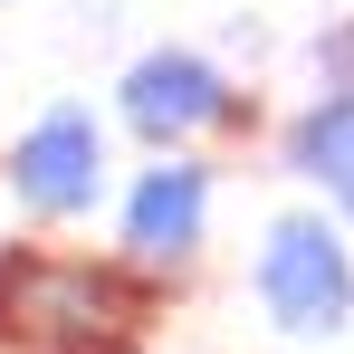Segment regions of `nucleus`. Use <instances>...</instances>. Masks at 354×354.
Returning a JSON list of instances; mask_svg holds the SVG:
<instances>
[{
  "label": "nucleus",
  "mask_w": 354,
  "mask_h": 354,
  "mask_svg": "<svg viewBox=\"0 0 354 354\" xmlns=\"http://www.w3.org/2000/svg\"><path fill=\"white\" fill-rule=\"evenodd\" d=\"M259 306H268L278 335H335V326L354 316V259H345V239L326 230V221H306V211L268 221V239H259Z\"/></svg>",
  "instance_id": "1"
},
{
  "label": "nucleus",
  "mask_w": 354,
  "mask_h": 354,
  "mask_svg": "<svg viewBox=\"0 0 354 354\" xmlns=\"http://www.w3.org/2000/svg\"><path fill=\"white\" fill-rule=\"evenodd\" d=\"M10 192H19V211H39V221L96 211V192H106V134H96V115H86V106L39 115L10 144Z\"/></svg>",
  "instance_id": "2"
},
{
  "label": "nucleus",
  "mask_w": 354,
  "mask_h": 354,
  "mask_svg": "<svg viewBox=\"0 0 354 354\" xmlns=\"http://www.w3.org/2000/svg\"><path fill=\"white\" fill-rule=\"evenodd\" d=\"M230 115V86H221V67L192 58V48H153V58L124 67V124L134 134H153V144H182V134H201V124Z\"/></svg>",
  "instance_id": "3"
},
{
  "label": "nucleus",
  "mask_w": 354,
  "mask_h": 354,
  "mask_svg": "<svg viewBox=\"0 0 354 354\" xmlns=\"http://www.w3.org/2000/svg\"><path fill=\"white\" fill-rule=\"evenodd\" d=\"M201 221H211V173L201 163H153L124 201V249L134 259H192L201 249Z\"/></svg>",
  "instance_id": "4"
},
{
  "label": "nucleus",
  "mask_w": 354,
  "mask_h": 354,
  "mask_svg": "<svg viewBox=\"0 0 354 354\" xmlns=\"http://www.w3.org/2000/svg\"><path fill=\"white\" fill-rule=\"evenodd\" d=\"M288 163L326 192H354V96H316L288 134Z\"/></svg>",
  "instance_id": "5"
},
{
  "label": "nucleus",
  "mask_w": 354,
  "mask_h": 354,
  "mask_svg": "<svg viewBox=\"0 0 354 354\" xmlns=\"http://www.w3.org/2000/svg\"><path fill=\"white\" fill-rule=\"evenodd\" d=\"M316 67H326V96H354V19L316 39Z\"/></svg>",
  "instance_id": "6"
},
{
  "label": "nucleus",
  "mask_w": 354,
  "mask_h": 354,
  "mask_svg": "<svg viewBox=\"0 0 354 354\" xmlns=\"http://www.w3.org/2000/svg\"><path fill=\"white\" fill-rule=\"evenodd\" d=\"M345 201H354V192H345Z\"/></svg>",
  "instance_id": "7"
}]
</instances>
